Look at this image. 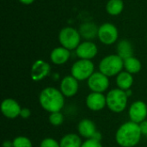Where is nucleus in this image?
Wrapping results in <instances>:
<instances>
[{
	"label": "nucleus",
	"instance_id": "f257e3e1",
	"mask_svg": "<svg viewBox=\"0 0 147 147\" xmlns=\"http://www.w3.org/2000/svg\"><path fill=\"white\" fill-rule=\"evenodd\" d=\"M141 136L140 125L130 121L118 128L115 134V140L121 147H134L138 145Z\"/></svg>",
	"mask_w": 147,
	"mask_h": 147
},
{
	"label": "nucleus",
	"instance_id": "f03ea898",
	"mask_svg": "<svg viewBox=\"0 0 147 147\" xmlns=\"http://www.w3.org/2000/svg\"><path fill=\"white\" fill-rule=\"evenodd\" d=\"M64 96L60 90L53 87H47L40 93L39 102L41 108L49 113L59 112L65 104Z\"/></svg>",
	"mask_w": 147,
	"mask_h": 147
},
{
	"label": "nucleus",
	"instance_id": "7ed1b4c3",
	"mask_svg": "<svg viewBox=\"0 0 147 147\" xmlns=\"http://www.w3.org/2000/svg\"><path fill=\"white\" fill-rule=\"evenodd\" d=\"M127 100L128 96L126 90L121 89L111 90L106 96L108 108L115 113H121L124 111L127 105Z\"/></svg>",
	"mask_w": 147,
	"mask_h": 147
},
{
	"label": "nucleus",
	"instance_id": "20e7f679",
	"mask_svg": "<svg viewBox=\"0 0 147 147\" xmlns=\"http://www.w3.org/2000/svg\"><path fill=\"white\" fill-rule=\"evenodd\" d=\"M124 60L118 54H112L103 58L99 64L100 71L107 77H113L121 72Z\"/></svg>",
	"mask_w": 147,
	"mask_h": 147
},
{
	"label": "nucleus",
	"instance_id": "39448f33",
	"mask_svg": "<svg viewBox=\"0 0 147 147\" xmlns=\"http://www.w3.org/2000/svg\"><path fill=\"white\" fill-rule=\"evenodd\" d=\"M80 34L78 30L73 28L66 27L64 28L59 35V40L63 47L68 50L77 49L80 44Z\"/></svg>",
	"mask_w": 147,
	"mask_h": 147
},
{
	"label": "nucleus",
	"instance_id": "423d86ee",
	"mask_svg": "<svg viewBox=\"0 0 147 147\" xmlns=\"http://www.w3.org/2000/svg\"><path fill=\"white\" fill-rule=\"evenodd\" d=\"M71 71L78 81L88 80L94 73V64L89 59H79L73 64Z\"/></svg>",
	"mask_w": 147,
	"mask_h": 147
},
{
	"label": "nucleus",
	"instance_id": "0eeeda50",
	"mask_svg": "<svg viewBox=\"0 0 147 147\" xmlns=\"http://www.w3.org/2000/svg\"><path fill=\"white\" fill-rule=\"evenodd\" d=\"M88 86L92 92L102 93L106 91L109 86V77L102 74L101 71L94 72L88 79Z\"/></svg>",
	"mask_w": 147,
	"mask_h": 147
},
{
	"label": "nucleus",
	"instance_id": "6e6552de",
	"mask_svg": "<svg viewBox=\"0 0 147 147\" xmlns=\"http://www.w3.org/2000/svg\"><path fill=\"white\" fill-rule=\"evenodd\" d=\"M98 38L105 45H111L118 39L117 28L112 23H104L99 27Z\"/></svg>",
	"mask_w": 147,
	"mask_h": 147
},
{
	"label": "nucleus",
	"instance_id": "1a4fd4ad",
	"mask_svg": "<svg viewBox=\"0 0 147 147\" xmlns=\"http://www.w3.org/2000/svg\"><path fill=\"white\" fill-rule=\"evenodd\" d=\"M129 118L131 121L135 123H141L146 121L147 116V106L142 101L134 102L129 108L128 111Z\"/></svg>",
	"mask_w": 147,
	"mask_h": 147
},
{
	"label": "nucleus",
	"instance_id": "9d476101",
	"mask_svg": "<svg viewBox=\"0 0 147 147\" xmlns=\"http://www.w3.org/2000/svg\"><path fill=\"white\" fill-rule=\"evenodd\" d=\"M1 110L3 115L9 119H15L20 115L21 107L19 103L12 98L4 99L1 104Z\"/></svg>",
	"mask_w": 147,
	"mask_h": 147
},
{
	"label": "nucleus",
	"instance_id": "9b49d317",
	"mask_svg": "<svg viewBox=\"0 0 147 147\" xmlns=\"http://www.w3.org/2000/svg\"><path fill=\"white\" fill-rule=\"evenodd\" d=\"M50 65L44 60L38 59L36 60L31 68V78L35 81H40L44 79L50 72Z\"/></svg>",
	"mask_w": 147,
	"mask_h": 147
},
{
	"label": "nucleus",
	"instance_id": "f8f14e48",
	"mask_svg": "<svg viewBox=\"0 0 147 147\" xmlns=\"http://www.w3.org/2000/svg\"><path fill=\"white\" fill-rule=\"evenodd\" d=\"M86 106L92 111H100L107 106L106 96L102 93L92 92L86 97Z\"/></svg>",
	"mask_w": 147,
	"mask_h": 147
},
{
	"label": "nucleus",
	"instance_id": "ddd939ff",
	"mask_svg": "<svg viewBox=\"0 0 147 147\" xmlns=\"http://www.w3.org/2000/svg\"><path fill=\"white\" fill-rule=\"evenodd\" d=\"M76 53L80 59L90 60L97 54V47L91 41H84L77 47Z\"/></svg>",
	"mask_w": 147,
	"mask_h": 147
},
{
	"label": "nucleus",
	"instance_id": "4468645a",
	"mask_svg": "<svg viewBox=\"0 0 147 147\" xmlns=\"http://www.w3.org/2000/svg\"><path fill=\"white\" fill-rule=\"evenodd\" d=\"M65 96L71 97L75 96L78 90V82L73 76L65 77L60 83V90Z\"/></svg>",
	"mask_w": 147,
	"mask_h": 147
},
{
	"label": "nucleus",
	"instance_id": "2eb2a0df",
	"mask_svg": "<svg viewBox=\"0 0 147 147\" xmlns=\"http://www.w3.org/2000/svg\"><path fill=\"white\" fill-rule=\"evenodd\" d=\"M78 130L79 134L86 139H92L97 133L95 123L89 119L82 120L78 124Z\"/></svg>",
	"mask_w": 147,
	"mask_h": 147
},
{
	"label": "nucleus",
	"instance_id": "dca6fc26",
	"mask_svg": "<svg viewBox=\"0 0 147 147\" xmlns=\"http://www.w3.org/2000/svg\"><path fill=\"white\" fill-rule=\"evenodd\" d=\"M70 50L61 47L54 48L50 55L51 60L55 65H63L67 62L70 58Z\"/></svg>",
	"mask_w": 147,
	"mask_h": 147
},
{
	"label": "nucleus",
	"instance_id": "f3484780",
	"mask_svg": "<svg viewBox=\"0 0 147 147\" xmlns=\"http://www.w3.org/2000/svg\"><path fill=\"white\" fill-rule=\"evenodd\" d=\"M98 29L99 28H97L95 23L85 22L80 26L79 34L86 40H92L95 37L98 36Z\"/></svg>",
	"mask_w": 147,
	"mask_h": 147
},
{
	"label": "nucleus",
	"instance_id": "a211bd4d",
	"mask_svg": "<svg viewBox=\"0 0 147 147\" xmlns=\"http://www.w3.org/2000/svg\"><path fill=\"white\" fill-rule=\"evenodd\" d=\"M134 83V78L131 73L127 71H121L117 75L116 84L119 89L123 90H127L131 88Z\"/></svg>",
	"mask_w": 147,
	"mask_h": 147
},
{
	"label": "nucleus",
	"instance_id": "6ab92c4d",
	"mask_svg": "<svg viewBox=\"0 0 147 147\" xmlns=\"http://www.w3.org/2000/svg\"><path fill=\"white\" fill-rule=\"evenodd\" d=\"M117 54L123 60L133 57L134 49H133L132 44L127 40H121L117 45Z\"/></svg>",
	"mask_w": 147,
	"mask_h": 147
},
{
	"label": "nucleus",
	"instance_id": "aec40b11",
	"mask_svg": "<svg viewBox=\"0 0 147 147\" xmlns=\"http://www.w3.org/2000/svg\"><path fill=\"white\" fill-rule=\"evenodd\" d=\"M82 144L80 137L75 134H68L65 135L59 142L60 147H81Z\"/></svg>",
	"mask_w": 147,
	"mask_h": 147
},
{
	"label": "nucleus",
	"instance_id": "412c9836",
	"mask_svg": "<svg viewBox=\"0 0 147 147\" xmlns=\"http://www.w3.org/2000/svg\"><path fill=\"white\" fill-rule=\"evenodd\" d=\"M124 67L126 71L131 74H134L138 73L141 70V63L138 59L131 57L124 60Z\"/></svg>",
	"mask_w": 147,
	"mask_h": 147
},
{
	"label": "nucleus",
	"instance_id": "4be33fe9",
	"mask_svg": "<svg viewBox=\"0 0 147 147\" xmlns=\"http://www.w3.org/2000/svg\"><path fill=\"white\" fill-rule=\"evenodd\" d=\"M124 3L122 0H109L106 5V9L109 15L117 16L123 10Z\"/></svg>",
	"mask_w": 147,
	"mask_h": 147
},
{
	"label": "nucleus",
	"instance_id": "5701e85b",
	"mask_svg": "<svg viewBox=\"0 0 147 147\" xmlns=\"http://www.w3.org/2000/svg\"><path fill=\"white\" fill-rule=\"evenodd\" d=\"M13 147H32L30 140L24 136H19L14 139L12 141Z\"/></svg>",
	"mask_w": 147,
	"mask_h": 147
},
{
	"label": "nucleus",
	"instance_id": "b1692460",
	"mask_svg": "<svg viewBox=\"0 0 147 147\" xmlns=\"http://www.w3.org/2000/svg\"><path fill=\"white\" fill-rule=\"evenodd\" d=\"M64 121V116L63 115L59 112H53L51 113L49 115V122L54 126V127H58L60 126Z\"/></svg>",
	"mask_w": 147,
	"mask_h": 147
},
{
	"label": "nucleus",
	"instance_id": "393cba45",
	"mask_svg": "<svg viewBox=\"0 0 147 147\" xmlns=\"http://www.w3.org/2000/svg\"><path fill=\"white\" fill-rule=\"evenodd\" d=\"M40 147H60V146L55 140L52 138H46L41 141Z\"/></svg>",
	"mask_w": 147,
	"mask_h": 147
},
{
	"label": "nucleus",
	"instance_id": "a878e982",
	"mask_svg": "<svg viewBox=\"0 0 147 147\" xmlns=\"http://www.w3.org/2000/svg\"><path fill=\"white\" fill-rule=\"evenodd\" d=\"M81 147H102V146L99 140L95 139H88L82 144Z\"/></svg>",
	"mask_w": 147,
	"mask_h": 147
},
{
	"label": "nucleus",
	"instance_id": "bb28decb",
	"mask_svg": "<svg viewBox=\"0 0 147 147\" xmlns=\"http://www.w3.org/2000/svg\"><path fill=\"white\" fill-rule=\"evenodd\" d=\"M31 115V112L27 108H24V109H22L21 110V113H20V116L23 119H28Z\"/></svg>",
	"mask_w": 147,
	"mask_h": 147
},
{
	"label": "nucleus",
	"instance_id": "cd10ccee",
	"mask_svg": "<svg viewBox=\"0 0 147 147\" xmlns=\"http://www.w3.org/2000/svg\"><path fill=\"white\" fill-rule=\"evenodd\" d=\"M140 127V131L142 135H146L147 136V121H144L141 123L139 124Z\"/></svg>",
	"mask_w": 147,
	"mask_h": 147
},
{
	"label": "nucleus",
	"instance_id": "c85d7f7f",
	"mask_svg": "<svg viewBox=\"0 0 147 147\" xmlns=\"http://www.w3.org/2000/svg\"><path fill=\"white\" fill-rule=\"evenodd\" d=\"M3 147H13V143H12V141L6 140V141L3 142Z\"/></svg>",
	"mask_w": 147,
	"mask_h": 147
},
{
	"label": "nucleus",
	"instance_id": "c756f323",
	"mask_svg": "<svg viewBox=\"0 0 147 147\" xmlns=\"http://www.w3.org/2000/svg\"><path fill=\"white\" fill-rule=\"evenodd\" d=\"M21 3H22L23 4H31L34 0H19Z\"/></svg>",
	"mask_w": 147,
	"mask_h": 147
}]
</instances>
